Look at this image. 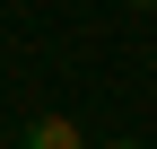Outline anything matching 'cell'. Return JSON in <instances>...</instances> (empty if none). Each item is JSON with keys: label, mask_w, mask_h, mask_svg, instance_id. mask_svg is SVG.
Returning a JSON list of instances; mask_svg holds the SVG:
<instances>
[{"label": "cell", "mask_w": 157, "mask_h": 149, "mask_svg": "<svg viewBox=\"0 0 157 149\" xmlns=\"http://www.w3.org/2000/svg\"><path fill=\"white\" fill-rule=\"evenodd\" d=\"M105 149H148V140H105Z\"/></svg>", "instance_id": "2"}, {"label": "cell", "mask_w": 157, "mask_h": 149, "mask_svg": "<svg viewBox=\"0 0 157 149\" xmlns=\"http://www.w3.org/2000/svg\"><path fill=\"white\" fill-rule=\"evenodd\" d=\"M17 149H87V140H78V123H70V114H35Z\"/></svg>", "instance_id": "1"}, {"label": "cell", "mask_w": 157, "mask_h": 149, "mask_svg": "<svg viewBox=\"0 0 157 149\" xmlns=\"http://www.w3.org/2000/svg\"><path fill=\"white\" fill-rule=\"evenodd\" d=\"M131 9H157V0H131Z\"/></svg>", "instance_id": "3"}]
</instances>
